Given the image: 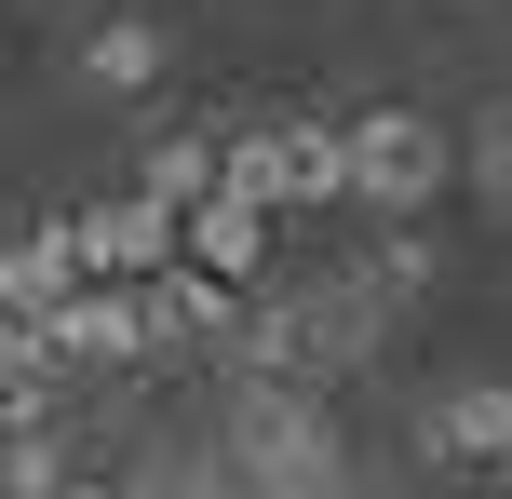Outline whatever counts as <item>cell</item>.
Returning a JSON list of instances; mask_svg holds the SVG:
<instances>
[{
    "mask_svg": "<svg viewBox=\"0 0 512 499\" xmlns=\"http://www.w3.org/2000/svg\"><path fill=\"white\" fill-rule=\"evenodd\" d=\"M337 149H351V203L391 216V230L459 176V135H445L432 108H364V122H337Z\"/></svg>",
    "mask_w": 512,
    "mask_h": 499,
    "instance_id": "obj_1",
    "label": "cell"
},
{
    "mask_svg": "<svg viewBox=\"0 0 512 499\" xmlns=\"http://www.w3.org/2000/svg\"><path fill=\"white\" fill-rule=\"evenodd\" d=\"M230 203H256L270 230L310 216V203H351V149H337V122H243V135H230Z\"/></svg>",
    "mask_w": 512,
    "mask_h": 499,
    "instance_id": "obj_2",
    "label": "cell"
},
{
    "mask_svg": "<svg viewBox=\"0 0 512 499\" xmlns=\"http://www.w3.org/2000/svg\"><path fill=\"white\" fill-rule=\"evenodd\" d=\"M230 459L256 486H324L337 473V432H324V405H310L297 378H243V392H230Z\"/></svg>",
    "mask_w": 512,
    "mask_h": 499,
    "instance_id": "obj_3",
    "label": "cell"
},
{
    "mask_svg": "<svg viewBox=\"0 0 512 499\" xmlns=\"http://www.w3.org/2000/svg\"><path fill=\"white\" fill-rule=\"evenodd\" d=\"M68 243H81V270H95V284H162V270L189 257V216L149 203V189H108V203L68 216Z\"/></svg>",
    "mask_w": 512,
    "mask_h": 499,
    "instance_id": "obj_4",
    "label": "cell"
},
{
    "mask_svg": "<svg viewBox=\"0 0 512 499\" xmlns=\"http://www.w3.org/2000/svg\"><path fill=\"white\" fill-rule=\"evenodd\" d=\"M81 284H95V270H81V243H68V216H54V230H14V243H0V311H14L27 338H41V324L68 311Z\"/></svg>",
    "mask_w": 512,
    "mask_h": 499,
    "instance_id": "obj_5",
    "label": "cell"
},
{
    "mask_svg": "<svg viewBox=\"0 0 512 499\" xmlns=\"http://www.w3.org/2000/svg\"><path fill=\"white\" fill-rule=\"evenodd\" d=\"M135 351H149V297H122V284H81L41 324V365H135Z\"/></svg>",
    "mask_w": 512,
    "mask_h": 499,
    "instance_id": "obj_6",
    "label": "cell"
},
{
    "mask_svg": "<svg viewBox=\"0 0 512 499\" xmlns=\"http://www.w3.org/2000/svg\"><path fill=\"white\" fill-rule=\"evenodd\" d=\"M418 446H432V459H512V378L432 392V405H418Z\"/></svg>",
    "mask_w": 512,
    "mask_h": 499,
    "instance_id": "obj_7",
    "label": "cell"
},
{
    "mask_svg": "<svg viewBox=\"0 0 512 499\" xmlns=\"http://www.w3.org/2000/svg\"><path fill=\"white\" fill-rule=\"evenodd\" d=\"M162 68H176V27H149V14L81 27V81H95V95H162Z\"/></svg>",
    "mask_w": 512,
    "mask_h": 499,
    "instance_id": "obj_8",
    "label": "cell"
},
{
    "mask_svg": "<svg viewBox=\"0 0 512 499\" xmlns=\"http://www.w3.org/2000/svg\"><path fill=\"white\" fill-rule=\"evenodd\" d=\"M135 189H149V203H216V189H230V135H149V149H135Z\"/></svg>",
    "mask_w": 512,
    "mask_h": 499,
    "instance_id": "obj_9",
    "label": "cell"
},
{
    "mask_svg": "<svg viewBox=\"0 0 512 499\" xmlns=\"http://www.w3.org/2000/svg\"><path fill=\"white\" fill-rule=\"evenodd\" d=\"M189 270H216V284H256V270H270V216L230 203V189H216V203H189Z\"/></svg>",
    "mask_w": 512,
    "mask_h": 499,
    "instance_id": "obj_10",
    "label": "cell"
},
{
    "mask_svg": "<svg viewBox=\"0 0 512 499\" xmlns=\"http://www.w3.org/2000/svg\"><path fill=\"white\" fill-rule=\"evenodd\" d=\"M230 297H243V284H216V270H189V257H176V270L149 284V351H162V338H230V324H243Z\"/></svg>",
    "mask_w": 512,
    "mask_h": 499,
    "instance_id": "obj_11",
    "label": "cell"
},
{
    "mask_svg": "<svg viewBox=\"0 0 512 499\" xmlns=\"http://www.w3.org/2000/svg\"><path fill=\"white\" fill-rule=\"evenodd\" d=\"M459 176H472V189H486V216H499V230H512V95H499V108H486V122H472V135H459Z\"/></svg>",
    "mask_w": 512,
    "mask_h": 499,
    "instance_id": "obj_12",
    "label": "cell"
},
{
    "mask_svg": "<svg viewBox=\"0 0 512 499\" xmlns=\"http://www.w3.org/2000/svg\"><path fill=\"white\" fill-rule=\"evenodd\" d=\"M81 473H68V446H54V432H14V446H0V499H68Z\"/></svg>",
    "mask_w": 512,
    "mask_h": 499,
    "instance_id": "obj_13",
    "label": "cell"
},
{
    "mask_svg": "<svg viewBox=\"0 0 512 499\" xmlns=\"http://www.w3.org/2000/svg\"><path fill=\"white\" fill-rule=\"evenodd\" d=\"M364 284H378V311H418V297H432V243H418V230H391L378 257H364Z\"/></svg>",
    "mask_w": 512,
    "mask_h": 499,
    "instance_id": "obj_14",
    "label": "cell"
},
{
    "mask_svg": "<svg viewBox=\"0 0 512 499\" xmlns=\"http://www.w3.org/2000/svg\"><path fill=\"white\" fill-rule=\"evenodd\" d=\"M41 405H54V392H41V365H27V378H0V446H14V432H41Z\"/></svg>",
    "mask_w": 512,
    "mask_h": 499,
    "instance_id": "obj_15",
    "label": "cell"
},
{
    "mask_svg": "<svg viewBox=\"0 0 512 499\" xmlns=\"http://www.w3.org/2000/svg\"><path fill=\"white\" fill-rule=\"evenodd\" d=\"M27 365H41V338H27V324L0 311V378H27ZM41 378H54V365H41Z\"/></svg>",
    "mask_w": 512,
    "mask_h": 499,
    "instance_id": "obj_16",
    "label": "cell"
},
{
    "mask_svg": "<svg viewBox=\"0 0 512 499\" xmlns=\"http://www.w3.org/2000/svg\"><path fill=\"white\" fill-rule=\"evenodd\" d=\"M337 499H405V486H337Z\"/></svg>",
    "mask_w": 512,
    "mask_h": 499,
    "instance_id": "obj_17",
    "label": "cell"
},
{
    "mask_svg": "<svg viewBox=\"0 0 512 499\" xmlns=\"http://www.w3.org/2000/svg\"><path fill=\"white\" fill-rule=\"evenodd\" d=\"M68 499H122V486H68Z\"/></svg>",
    "mask_w": 512,
    "mask_h": 499,
    "instance_id": "obj_18",
    "label": "cell"
}]
</instances>
